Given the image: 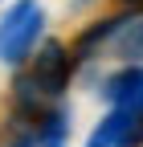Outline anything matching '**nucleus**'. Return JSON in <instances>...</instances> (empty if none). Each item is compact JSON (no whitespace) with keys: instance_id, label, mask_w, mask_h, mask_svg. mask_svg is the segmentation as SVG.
Instances as JSON below:
<instances>
[{"instance_id":"nucleus-1","label":"nucleus","mask_w":143,"mask_h":147,"mask_svg":"<svg viewBox=\"0 0 143 147\" xmlns=\"http://www.w3.org/2000/svg\"><path fill=\"white\" fill-rule=\"evenodd\" d=\"M41 25H45V16L37 8V0H16L8 16L0 21V61H25Z\"/></svg>"},{"instance_id":"nucleus-2","label":"nucleus","mask_w":143,"mask_h":147,"mask_svg":"<svg viewBox=\"0 0 143 147\" xmlns=\"http://www.w3.org/2000/svg\"><path fill=\"white\" fill-rule=\"evenodd\" d=\"M69 61H74V57H65V49H61L57 41H49V45L37 53V61H33L29 86L41 90V94H61L65 82H69Z\"/></svg>"},{"instance_id":"nucleus-3","label":"nucleus","mask_w":143,"mask_h":147,"mask_svg":"<svg viewBox=\"0 0 143 147\" xmlns=\"http://www.w3.org/2000/svg\"><path fill=\"white\" fill-rule=\"evenodd\" d=\"M106 98H111L115 106L123 110H135V115H143V65H127V69H119L106 78V90H102Z\"/></svg>"},{"instance_id":"nucleus-4","label":"nucleus","mask_w":143,"mask_h":147,"mask_svg":"<svg viewBox=\"0 0 143 147\" xmlns=\"http://www.w3.org/2000/svg\"><path fill=\"white\" fill-rule=\"evenodd\" d=\"M131 119H135V110H123V106H115L111 115H106V119L94 127V131H90L86 147H123V135H127Z\"/></svg>"},{"instance_id":"nucleus-5","label":"nucleus","mask_w":143,"mask_h":147,"mask_svg":"<svg viewBox=\"0 0 143 147\" xmlns=\"http://www.w3.org/2000/svg\"><path fill=\"white\" fill-rule=\"evenodd\" d=\"M123 29V16H111V21H102V25H94V29H86L82 37H78V45H74V61H86L94 53V45H102L106 37H115Z\"/></svg>"},{"instance_id":"nucleus-6","label":"nucleus","mask_w":143,"mask_h":147,"mask_svg":"<svg viewBox=\"0 0 143 147\" xmlns=\"http://www.w3.org/2000/svg\"><path fill=\"white\" fill-rule=\"evenodd\" d=\"M115 45H119L123 57H131V61L143 57V16H135V21H123V29L115 33Z\"/></svg>"},{"instance_id":"nucleus-7","label":"nucleus","mask_w":143,"mask_h":147,"mask_svg":"<svg viewBox=\"0 0 143 147\" xmlns=\"http://www.w3.org/2000/svg\"><path fill=\"white\" fill-rule=\"evenodd\" d=\"M65 110H49L45 115V127H41V139H45V147H61V135H65Z\"/></svg>"},{"instance_id":"nucleus-8","label":"nucleus","mask_w":143,"mask_h":147,"mask_svg":"<svg viewBox=\"0 0 143 147\" xmlns=\"http://www.w3.org/2000/svg\"><path fill=\"white\" fill-rule=\"evenodd\" d=\"M127 4H131V0H127Z\"/></svg>"}]
</instances>
